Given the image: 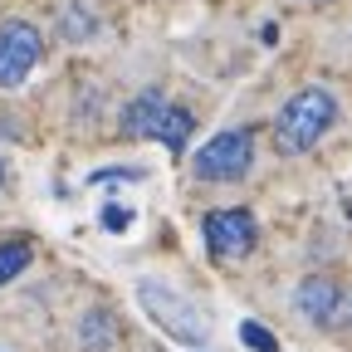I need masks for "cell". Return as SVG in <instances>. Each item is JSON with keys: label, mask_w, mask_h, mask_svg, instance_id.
<instances>
[{"label": "cell", "mask_w": 352, "mask_h": 352, "mask_svg": "<svg viewBox=\"0 0 352 352\" xmlns=\"http://www.w3.org/2000/svg\"><path fill=\"white\" fill-rule=\"evenodd\" d=\"M196 176L201 182H240V176L254 166V138L245 127H230V132H215L206 147H196Z\"/></svg>", "instance_id": "5"}, {"label": "cell", "mask_w": 352, "mask_h": 352, "mask_svg": "<svg viewBox=\"0 0 352 352\" xmlns=\"http://www.w3.org/2000/svg\"><path fill=\"white\" fill-rule=\"evenodd\" d=\"M0 186H6V162H0Z\"/></svg>", "instance_id": "12"}, {"label": "cell", "mask_w": 352, "mask_h": 352, "mask_svg": "<svg viewBox=\"0 0 352 352\" xmlns=\"http://www.w3.org/2000/svg\"><path fill=\"white\" fill-rule=\"evenodd\" d=\"M191 127H196L191 113L166 103L162 94H142V98H132L122 108V132H127V138H152V142H162L171 152H186Z\"/></svg>", "instance_id": "3"}, {"label": "cell", "mask_w": 352, "mask_h": 352, "mask_svg": "<svg viewBox=\"0 0 352 352\" xmlns=\"http://www.w3.org/2000/svg\"><path fill=\"white\" fill-rule=\"evenodd\" d=\"M206 250L215 259H245L259 240V226H254V215L245 206H230V210H210L206 215Z\"/></svg>", "instance_id": "7"}, {"label": "cell", "mask_w": 352, "mask_h": 352, "mask_svg": "<svg viewBox=\"0 0 352 352\" xmlns=\"http://www.w3.org/2000/svg\"><path fill=\"white\" fill-rule=\"evenodd\" d=\"M240 338L254 347V352H279V342H274V333L270 328H259V323H240Z\"/></svg>", "instance_id": "10"}, {"label": "cell", "mask_w": 352, "mask_h": 352, "mask_svg": "<svg viewBox=\"0 0 352 352\" xmlns=\"http://www.w3.org/2000/svg\"><path fill=\"white\" fill-rule=\"evenodd\" d=\"M30 259H34L30 240H6V245H0V284H10L15 274H25Z\"/></svg>", "instance_id": "8"}, {"label": "cell", "mask_w": 352, "mask_h": 352, "mask_svg": "<svg viewBox=\"0 0 352 352\" xmlns=\"http://www.w3.org/2000/svg\"><path fill=\"white\" fill-rule=\"evenodd\" d=\"M127 220H132L127 206H108V210H103V230H127Z\"/></svg>", "instance_id": "11"}, {"label": "cell", "mask_w": 352, "mask_h": 352, "mask_svg": "<svg viewBox=\"0 0 352 352\" xmlns=\"http://www.w3.org/2000/svg\"><path fill=\"white\" fill-rule=\"evenodd\" d=\"M138 303H142V314H147L166 338H176L182 347H201V342L210 338L206 314H201L186 294H176V289L162 284V279H138Z\"/></svg>", "instance_id": "2"}, {"label": "cell", "mask_w": 352, "mask_h": 352, "mask_svg": "<svg viewBox=\"0 0 352 352\" xmlns=\"http://www.w3.org/2000/svg\"><path fill=\"white\" fill-rule=\"evenodd\" d=\"M0 352H6V347H0Z\"/></svg>", "instance_id": "13"}, {"label": "cell", "mask_w": 352, "mask_h": 352, "mask_svg": "<svg viewBox=\"0 0 352 352\" xmlns=\"http://www.w3.org/2000/svg\"><path fill=\"white\" fill-rule=\"evenodd\" d=\"M333 122H338V98L328 88H298L274 118V147L284 157H298L308 147H318V138Z\"/></svg>", "instance_id": "1"}, {"label": "cell", "mask_w": 352, "mask_h": 352, "mask_svg": "<svg viewBox=\"0 0 352 352\" xmlns=\"http://www.w3.org/2000/svg\"><path fill=\"white\" fill-rule=\"evenodd\" d=\"M59 25H64V39H88L98 25H94V15H83L78 6H69L64 15H59Z\"/></svg>", "instance_id": "9"}, {"label": "cell", "mask_w": 352, "mask_h": 352, "mask_svg": "<svg viewBox=\"0 0 352 352\" xmlns=\"http://www.w3.org/2000/svg\"><path fill=\"white\" fill-rule=\"evenodd\" d=\"M294 308H298L308 323H318L323 333H347L352 328V284H338L328 274H314V279H303L294 289Z\"/></svg>", "instance_id": "4"}, {"label": "cell", "mask_w": 352, "mask_h": 352, "mask_svg": "<svg viewBox=\"0 0 352 352\" xmlns=\"http://www.w3.org/2000/svg\"><path fill=\"white\" fill-rule=\"evenodd\" d=\"M44 59V34L30 20L0 25V88H20Z\"/></svg>", "instance_id": "6"}]
</instances>
